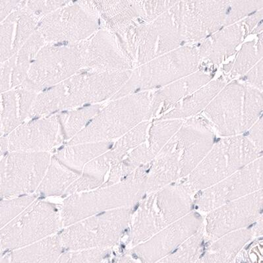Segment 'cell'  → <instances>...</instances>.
I'll use <instances>...</instances> for the list:
<instances>
[{
  "instance_id": "6da1fadb",
  "label": "cell",
  "mask_w": 263,
  "mask_h": 263,
  "mask_svg": "<svg viewBox=\"0 0 263 263\" xmlns=\"http://www.w3.org/2000/svg\"><path fill=\"white\" fill-rule=\"evenodd\" d=\"M131 73L132 70L81 69L62 82L39 92L29 118L43 117L111 99L126 83Z\"/></svg>"
},
{
  "instance_id": "7a4b0ae2",
  "label": "cell",
  "mask_w": 263,
  "mask_h": 263,
  "mask_svg": "<svg viewBox=\"0 0 263 263\" xmlns=\"http://www.w3.org/2000/svg\"><path fill=\"white\" fill-rule=\"evenodd\" d=\"M262 90L233 81L203 110L204 120L220 135L234 136L250 129L262 116Z\"/></svg>"
},
{
  "instance_id": "3957f363",
  "label": "cell",
  "mask_w": 263,
  "mask_h": 263,
  "mask_svg": "<svg viewBox=\"0 0 263 263\" xmlns=\"http://www.w3.org/2000/svg\"><path fill=\"white\" fill-rule=\"evenodd\" d=\"M146 170L138 167L114 184L71 195L63 204L62 226L67 227L88 216L132 206L146 192Z\"/></svg>"
},
{
  "instance_id": "277c9868",
  "label": "cell",
  "mask_w": 263,
  "mask_h": 263,
  "mask_svg": "<svg viewBox=\"0 0 263 263\" xmlns=\"http://www.w3.org/2000/svg\"><path fill=\"white\" fill-rule=\"evenodd\" d=\"M113 33L132 69L180 47L184 43L170 9L152 22L132 23Z\"/></svg>"
},
{
  "instance_id": "5b68a950",
  "label": "cell",
  "mask_w": 263,
  "mask_h": 263,
  "mask_svg": "<svg viewBox=\"0 0 263 263\" xmlns=\"http://www.w3.org/2000/svg\"><path fill=\"white\" fill-rule=\"evenodd\" d=\"M153 92L146 90L111 100L68 145L85 142H111L152 118Z\"/></svg>"
},
{
  "instance_id": "8992f818",
  "label": "cell",
  "mask_w": 263,
  "mask_h": 263,
  "mask_svg": "<svg viewBox=\"0 0 263 263\" xmlns=\"http://www.w3.org/2000/svg\"><path fill=\"white\" fill-rule=\"evenodd\" d=\"M262 151L249 136L222 139L193 171L190 186L193 190L209 188L261 157Z\"/></svg>"
},
{
  "instance_id": "52a82bcc",
  "label": "cell",
  "mask_w": 263,
  "mask_h": 263,
  "mask_svg": "<svg viewBox=\"0 0 263 263\" xmlns=\"http://www.w3.org/2000/svg\"><path fill=\"white\" fill-rule=\"evenodd\" d=\"M197 48L182 46L133 69L126 83L111 100L153 88H159L199 69Z\"/></svg>"
},
{
  "instance_id": "ba28073f",
  "label": "cell",
  "mask_w": 263,
  "mask_h": 263,
  "mask_svg": "<svg viewBox=\"0 0 263 263\" xmlns=\"http://www.w3.org/2000/svg\"><path fill=\"white\" fill-rule=\"evenodd\" d=\"M192 190L190 185H172L145 200L133 219V245L146 241L187 215L192 207Z\"/></svg>"
},
{
  "instance_id": "9c48e42d",
  "label": "cell",
  "mask_w": 263,
  "mask_h": 263,
  "mask_svg": "<svg viewBox=\"0 0 263 263\" xmlns=\"http://www.w3.org/2000/svg\"><path fill=\"white\" fill-rule=\"evenodd\" d=\"M130 207L88 216L69 226L60 234L67 250L110 249L118 243L132 220Z\"/></svg>"
},
{
  "instance_id": "30bf717a",
  "label": "cell",
  "mask_w": 263,
  "mask_h": 263,
  "mask_svg": "<svg viewBox=\"0 0 263 263\" xmlns=\"http://www.w3.org/2000/svg\"><path fill=\"white\" fill-rule=\"evenodd\" d=\"M101 29L89 0H78L40 18L36 30L46 43H79Z\"/></svg>"
},
{
  "instance_id": "8fae6325",
  "label": "cell",
  "mask_w": 263,
  "mask_h": 263,
  "mask_svg": "<svg viewBox=\"0 0 263 263\" xmlns=\"http://www.w3.org/2000/svg\"><path fill=\"white\" fill-rule=\"evenodd\" d=\"M79 43H46L32 62L23 87L39 93L82 69Z\"/></svg>"
},
{
  "instance_id": "7c38bea8",
  "label": "cell",
  "mask_w": 263,
  "mask_h": 263,
  "mask_svg": "<svg viewBox=\"0 0 263 263\" xmlns=\"http://www.w3.org/2000/svg\"><path fill=\"white\" fill-rule=\"evenodd\" d=\"M62 226L55 204L34 201L0 231V245L5 251L23 248L52 236Z\"/></svg>"
},
{
  "instance_id": "4fadbf2b",
  "label": "cell",
  "mask_w": 263,
  "mask_h": 263,
  "mask_svg": "<svg viewBox=\"0 0 263 263\" xmlns=\"http://www.w3.org/2000/svg\"><path fill=\"white\" fill-rule=\"evenodd\" d=\"M46 153L11 151L0 160V199L35 192L50 164Z\"/></svg>"
},
{
  "instance_id": "5bb4252c",
  "label": "cell",
  "mask_w": 263,
  "mask_h": 263,
  "mask_svg": "<svg viewBox=\"0 0 263 263\" xmlns=\"http://www.w3.org/2000/svg\"><path fill=\"white\" fill-rule=\"evenodd\" d=\"M232 0H178L170 10L183 42L202 41L226 26Z\"/></svg>"
},
{
  "instance_id": "9a60e30c",
  "label": "cell",
  "mask_w": 263,
  "mask_h": 263,
  "mask_svg": "<svg viewBox=\"0 0 263 263\" xmlns=\"http://www.w3.org/2000/svg\"><path fill=\"white\" fill-rule=\"evenodd\" d=\"M262 158L260 157L220 182L202 192L197 200L203 211H213L223 204L250 195L262 187Z\"/></svg>"
},
{
  "instance_id": "2e32d148",
  "label": "cell",
  "mask_w": 263,
  "mask_h": 263,
  "mask_svg": "<svg viewBox=\"0 0 263 263\" xmlns=\"http://www.w3.org/2000/svg\"><path fill=\"white\" fill-rule=\"evenodd\" d=\"M262 190L218 207L207 218L206 231L216 239L249 226L262 214Z\"/></svg>"
},
{
  "instance_id": "e0dca14e",
  "label": "cell",
  "mask_w": 263,
  "mask_h": 263,
  "mask_svg": "<svg viewBox=\"0 0 263 263\" xmlns=\"http://www.w3.org/2000/svg\"><path fill=\"white\" fill-rule=\"evenodd\" d=\"M10 151L46 153L65 141L57 115L23 123L7 137Z\"/></svg>"
},
{
  "instance_id": "ac0fdd59",
  "label": "cell",
  "mask_w": 263,
  "mask_h": 263,
  "mask_svg": "<svg viewBox=\"0 0 263 263\" xmlns=\"http://www.w3.org/2000/svg\"><path fill=\"white\" fill-rule=\"evenodd\" d=\"M82 69L101 71L132 70L112 32L100 29L79 43Z\"/></svg>"
},
{
  "instance_id": "d6986e66",
  "label": "cell",
  "mask_w": 263,
  "mask_h": 263,
  "mask_svg": "<svg viewBox=\"0 0 263 263\" xmlns=\"http://www.w3.org/2000/svg\"><path fill=\"white\" fill-rule=\"evenodd\" d=\"M200 216L195 213L183 216L135 248L134 255L143 262H155L166 257L201 229L202 222Z\"/></svg>"
},
{
  "instance_id": "ffe728a7",
  "label": "cell",
  "mask_w": 263,
  "mask_h": 263,
  "mask_svg": "<svg viewBox=\"0 0 263 263\" xmlns=\"http://www.w3.org/2000/svg\"><path fill=\"white\" fill-rule=\"evenodd\" d=\"M40 18L18 5L0 23V63L6 62L17 53L36 31Z\"/></svg>"
},
{
  "instance_id": "44dd1931",
  "label": "cell",
  "mask_w": 263,
  "mask_h": 263,
  "mask_svg": "<svg viewBox=\"0 0 263 263\" xmlns=\"http://www.w3.org/2000/svg\"><path fill=\"white\" fill-rule=\"evenodd\" d=\"M248 34L242 22L227 25L205 39L197 48L200 59L219 65L231 57Z\"/></svg>"
},
{
  "instance_id": "7402d4cb",
  "label": "cell",
  "mask_w": 263,
  "mask_h": 263,
  "mask_svg": "<svg viewBox=\"0 0 263 263\" xmlns=\"http://www.w3.org/2000/svg\"><path fill=\"white\" fill-rule=\"evenodd\" d=\"M211 74L197 71L174 81L153 92L151 102L152 118L171 110L181 100L192 94L211 81Z\"/></svg>"
},
{
  "instance_id": "603a6c76",
  "label": "cell",
  "mask_w": 263,
  "mask_h": 263,
  "mask_svg": "<svg viewBox=\"0 0 263 263\" xmlns=\"http://www.w3.org/2000/svg\"><path fill=\"white\" fill-rule=\"evenodd\" d=\"M37 94L20 85L0 95L2 124L4 134H9L29 118Z\"/></svg>"
},
{
  "instance_id": "cb8c5ba5",
  "label": "cell",
  "mask_w": 263,
  "mask_h": 263,
  "mask_svg": "<svg viewBox=\"0 0 263 263\" xmlns=\"http://www.w3.org/2000/svg\"><path fill=\"white\" fill-rule=\"evenodd\" d=\"M64 249L60 235H52L11 250L4 255L0 262H57Z\"/></svg>"
},
{
  "instance_id": "d4e9b609",
  "label": "cell",
  "mask_w": 263,
  "mask_h": 263,
  "mask_svg": "<svg viewBox=\"0 0 263 263\" xmlns=\"http://www.w3.org/2000/svg\"><path fill=\"white\" fill-rule=\"evenodd\" d=\"M225 85L226 81L222 78L209 81L181 100L161 119H183L196 115L206 108Z\"/></svg>"
},
{
  "instance_id": "484cf974",
  "label": "cell",
  "mask_w": 263,
  "mask_h": 263,
  "mask_svg": "<svg viewBox=\"0 0 263 263\" xmlns=\"http://www.w3.org/2000/svg\"><path fill=\"white\" fill-rule=\"evenodd\" d=\"M114 164V158L110 150L94 158L85 165L80 176L67 189L65 195L88 192L101 187Z\"/></svg>"
},
{
  "instance_id": "4316f807",
  "label": "cell",
  "mask_w": 263,
  "mask_h": 263,
  "mask_svg": "<svg viewBox=\"0 0 263 263\" xmlns=\"http://www.w3.org/2000/svg\"><path fill=\"white\" fill-rule=\"evenodd\" d=\"M111 147V142H85L68 145L57 153L58 161L77 173L81 174L88 162Z\"/></svg>"
},
{
  "instance_id": "83f0119b",
  "label": "cell",
  "mask_w": 263,
  "mask_h": 263,
  "mask_svg": "<svg viewBox=\"0 0 263 263\" xmlns=\"http://www.w3.org/2000/svg\"><path fill=\"white\" fill-rule=\"evenodd\" d=\"M80 174L69 169L53 157L51 158L36 192L40 195L46 197L65 195L67 189Z\"/></svg>"
},
{
  "instance_id": "f1b7e54d",
  "label": "cell",
  "mask_w": 263,
  "mask_h": 263,
  "mask_svg": "<svg viewBox=\"0 0 263 263\" xmlns=\"http://www.w3.org/2000/svg\"><path fill=\"white\" fill-rule=\"evenodd\" d=\"M251 236L252 233L247 230L228 233L209 247L201 262H231Z\"/></svg>"
},
{
  "instance_id": "f546056e",
  "label": "cell",
  "mask_w": 263,
  "mask_h": 263,
  "mask_svg": "<svg viewBox=\"0 0 263 263\" xmlns=\"http://www.w3.org/2000/svg\"><path fill=\"white\" fill-rule=\"evenodd\" d=\"M46 43L43 37L36 29L24 45L14 55L11 78L12 88L22 85L24 82L32 62L37 53Z\"/></svg>"
},
{
  "instance_id": "4dcf8cb0",
  "label": "cell",
  "mask_w": 263,
  "mask_h": 263,
  "mask_svg": "<svg viewBox=\"0 0 263 263\" xmlns=\"http://www.w3.org/2000/svg\"><path fill=\"white\" fill-rule=\"evenodd\" d=\"M263 34H258L254 41L248 42L242 46L234 61L228 63L223 67L225 73L232 76H243L262 59Z\"/></svg>"
},
{
  "instance_id": "1f68e13d",
  "label": "cell",
  "mask_w": 263,
  "mask_h": 263,
  "mask_svg": "<svg viewBox=\"0 0 263 263\" xmlns=\"http://www.w3.org/2000/svg\"><path fill=\"white\" fill-rule=\"evenodd\" d=\"M102 108L101 104H93L58 114L65 140H71L82 131Z\"/></svg>"
},
{
  "instance_id": "d6a6232c",
  "label": "cell",
  "mask_w": 263,
  "mask_h": 263,
  "mask_svg": "<svg viewBox=\"0 0 263 263\" xmlns=\"http://www.w3.org/2000/svg\"><path fill=\"white\" fill-rule=\"evenodd\" d=\"M183 122L181 119H161L153 124L149 131V150L154 157L178 131Z\"/></svg>"
},
{
  "instance_id": "836d02e7",
  "label": "cell",
  "mask_w": 263,
  "mask_h": 263,
  "mask_svg": "<svg viewBox=\"0 0 263 263\" xmlns=\"http://www.w3.org/2000/svg\"><path fill=\"white\" fill-rule=\"evenodd\" d=\"M148 125L149 122L148 121L139 123L124 136L121 137L114 148H110L114 160L117 162L116 164L123 159L128 151L146 140Z\"/></svg>"
},
{
  "instance_id": "e575fe53",
  "label": "cell",
  "mask_w": 263,
  "mask_h": 263,
  "mask_svg": "<svg viewBox=\"0 0 263 263\" xmlns=\"http://www.w3.org/2000/svg\"><path fill=\"white\" fill-rule=\"evenodd\" d=\"M110 249L89 248L79 250H67L62 253L57 262L88 263L107 262L110 258Z\"/></svg>"
},
{
  "instance_id": "d590c367",
  "label": "cell",
  "mask_w": 263,
  "mask_h": 263,
  "mask_svg": "<svg viewBox=\"0 0 263 263\" xmlns=\"http://www.w3.org/2000/svg\"><path fill=\"white\" fill-rule=\"evenodd\" d=\"M35 199V196L29 195L0 201V231Z\"/></svg>"
},
{
  "instance_id": "8d00e7d4",
  "label": "cell",
  "mask_w": 263,
  "mask_h": 263,
  "mask_svg": "<svg viewBox=\"0 0 263 263\" xmlns=\"http://www.w3.org/2000/svg\"><path fill=\"white\" fill-rule=\"evenodd\" d=\"M202 238V230L193 234L190 238L181 243L177 251H174L166 257L164 261L167 262H194L196 259L200 247H201V239Z\"/></svg>"
},
{
  "instance_id": "74e56055",
  "label": "cell",
  "mask_w": 263,
  "mask_h": 263,
  "mask_svg": "<svg viewBox=\"0 0 263 263\" xmlns=\"http://www.w3.org/2000/svg\"><path fill=\"white\" fill-rule=\"evenodd\" d=\"M262 9V0H232L226 26L234 24Z\"/></svg>"
},
{
  "instance_id": "f35d334b",
  "label": "cell",
  "mask_w": 263,
  "mask_h": 263,
  "mask_svg": "<svg viewBox=\"0 0 263 263\" xmlns=\"http://www.w3.org/2000/svg\"><path fill=\"white\" fill-rule=\"evenodd\" d=\"M78 0H22L20 6L29 9L39 17H43L58 9Z\"/></svg>"
},
{
  "instance_id": "ab89813d",
  "label": "cell",
  "mask_w": 263,
  "mask_h": 263,
  "mask_svg": "<svg viewBox=\"0 0 263 263\" xmlns=\"http://www.w3.org/2000/svg\"><path fill=\"white\" fill-rule=\"evenodd\" d=\"M263 62L260 60L255 66L250 69L245 75L241 77L242 80L248 85L257 88L260 90L263 87Z\"/></svg>"
},
{
  "instance_id": "60d3db41",
  "label": "cell",
  "mask_w": 263,
  "mask_h": 263,
  "mask_svg": "<svg viewBox=\"0 0 263 263\" xmlns=\"http://www.w3.org/2000/svg\"><path fill=\"white\" fill-rule=\"evenodd\" d=\"M13 57L6 62L0 63V95L12 88Z\"/></svg>"
},
{
  "instance_id": "b9f144b4",
  "label": "cell",
  "mask_w": 263,
  "mask_h": 263,
  "mask_svg": "<svg viewBox=\"0 0 263 263\" xmlns=\"http://www.w3.org/2000/svg\"><path fill=\"white\" fill-rule=\"evenodd\" d=\"M22 0H0V23L8 17Z\"/></svg>"
},
{
  "instance_id": "7bdbcfd3",
  "label": "cell",
  "mask_w": 263,
  "mask_h": 263,
  "mask_svg": "<svg viewBox=\"0 0 263 263\" xmlns=\"http://www.w3.org/2000/svg\"><path fill=\"white\" fill-rule=\"evenodd\" d=\"M262 9H260L256 12L251 14L246 17L245 20L242 21L248 34H251L253 30L259 25L260 22H262Z\"/></svg>"
},
{
  "instance_id": "ee69618b",
  "label": "cell",
  "mask_w": 263,
  "mask_h": 263,
  "mask_svg": "<svg viewBox=\"0 0 263 263\" xmlns=\"http://www.w3.org/2000/svg\"><path fill=\"white\" fill-rule=\"evenodd\" d=\"M8 140L6 137H0V158L8 150Z\"/></svg>"
},
{
  "instance_id": "f6af8a7d",
  "label": "cell",
  "mask_w": 263,
  "mask_h": 263,
  "mask_svg": "<svg viewBox=\"0 0 263 263\" xmlns=\"http://www.w3.org/2000/svg\"><path fill=\"white\" fill-rule=\"evenodd\" d=\"M263 30V22H260L259 25L253 30V31L251 32V34H259L262 33Z\"/></svg>"
},
{
  "instance_id": "bcb514c9",
  "label": "cell",
  "mask_w": 263,
  "mask_h": 263,
  "mask_svg": "<svg viewBox=\"0 0 263 263\" xmlns=\"http://www.w3.org/2000/svg\"><path fill=\"white\" fill-rule=\"evenodd\" d=\"M4 134L3 129H2V105H1V96H0V137Z\"/></svg>"
},
{
  "instance_id": "7dc6e473",
  "label": "cell",
  "mask_w": 263,
  "mask_h": 263,
  "mask_svg": "<svg viewBox=\"0 0 263 263\" xmlns=\"http://www.w3.org/2000/svg\"><path fill=\"white\" fill-rule=\"evenodd\" d=\"M4 251L5 250H4L3 248H2L1 245H0V261H1L2 257H3V256L4 255Z\"/></svg>"
}]
</instances>
